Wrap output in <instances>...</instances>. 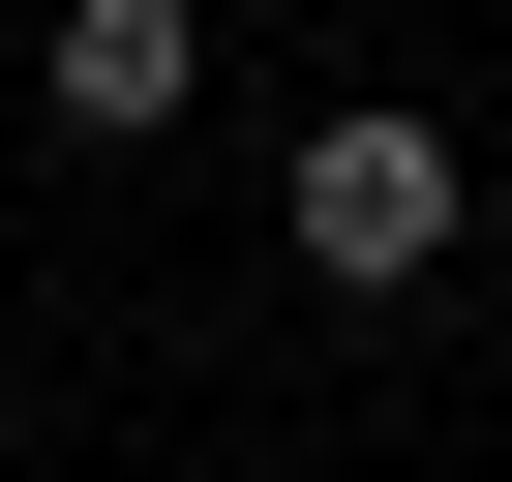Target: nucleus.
I'll list each match as a JSON object with an SVG mask.
<instances>
[{
  "label": "nucleus",
  "instance_id": "nucleus-1",
  "mask_svg": "<svg viewBox=\"0 0 512 482\" xmlns=\"http://www.w3.org/2000/svg\"><path fill=\"white\" fill-rule=\"evenodd\" d=\"M272 211H302V272H332V302H422V272H452V121H392V91H362V121H302V181H272Z\"/></svg>",
  "mask_w": 512,
  "mask_h": 482
},
{
  "label": "nucleus",
  "instance_id": "nucleus-2",
  "mask_svg": "<svg viewBox=\"0 0 512 482\" xmlns=\"http://www.w3.org/2000/svg\"><path fill=\"white\" fill-rule=\"evenodd\" d=\"M181 91H211V31H181V0H61V31H31V121H61V151H151Z\"/></svg>",
  "mask_w": 512,
  "mask_h": 482
}]
</instances>
